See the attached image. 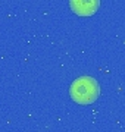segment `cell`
Here are the masks:
<instances>
[{
  "instance_id": "cell-1",
  "label": "cell",
  "mask_w": 125,
  "mask_h": 132,
  "mask_svg": "<svg viewBox=\"0 0 125 132\" xmlns=\"http://www.w3.org/2000/svg\"><path fill=\"white\" fill-rule=\"evenodd\" d=\"M71 98L78 104H93L100 95V87L91 76H80L69 87Z\"/></svg>"
},
{
  "instance_id": "cell-2",
  "label": "cell",
  "mask_w": 125,
  "mask_h": 132,
  "mask_svg": "<svg viewBox=\"0 0 125 132\" xmlns=\"http://www.w3.org/2000/svg\"><path fill=\"white\" fill-rule=\"evenodd\" d=\"M69 6L78 16H91L99 9L100 0H69Z\"/></svg>"
}]
</instances>
